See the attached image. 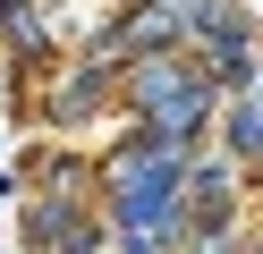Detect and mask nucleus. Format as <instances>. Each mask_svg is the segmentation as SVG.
<instances>
[]
</instances>
